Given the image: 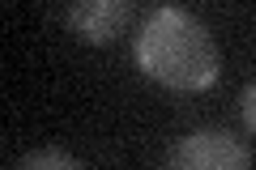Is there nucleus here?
Masks as SVG:
<instances>
[{
    "mask_svg": "<svg viewBox=\"0 0 256 170\" xmlns=\"http://www.w3.org/2000/svg\"><path fill=\"white\" fill-rule=\"evenodd\" d=\"M137 60L171 90H205L218 77V47L210 30L201 26V17L175 4H162L146 17L137 34Z\"/></svg>",
    "mask_w": 256,
    "mask_h": 170,
    "instance_id": "obj_1",
    "label": "nucleus"
},
{
    "mask_svg": "<svg viewBox=\"0 0 256 170\" xmlns=\"http://www.w3.org/2000/svg\"><path fill=\"white\" fill-rule=\"evenodd\" d=\"M166 170H248V149L226 128H196L171 149Z\"/></svg>",
    "mask_w": 256,
    "mask_h": 170,
    "instance_id": "obj_2",
    "label": "nucleus"
},
{
    "mask_svg": "<svg viewBox=\"0 0 256 170\" xmlns=\"http://www.w3.org/2000/svg\"><path fill=\"white\" fill-rule=\"evenodd\" d=\"M128 21H132V4L128 0H82V4L68 9V26L86 43H111L116 34H124Z\"/></svg>",
    "mask_w": 256,
    "mask_h": 170,
    "instance_id": "obj_3",
    "label": "nucleus"
},
{
    "mask_svg": "<svg viewBox=\"0 0 256 170\" xmlns=\"http://www.w3.org/2000/svg\"><path fill=\"white\" fill-rule=\"evenodd\" d=\"M18 170H86V166L64 149H34L18 162Z\"/></svg>",
    "mask_w": 256,
    "mask_h": 170,
    "instance_id": "obj_4",
    "label": "nucleus"
},
{
    "mask_svg": "<svg viewBox=\"0 0 256 170\" xmlns=\"http://www.w3.org/2000/svg\"><path fill=\"white\" fill-rule=\"evenodd\" d=\"M239 111H244V128L256 136V81L244 90V98H239Z\"/></svg>",
    "mask_w": 256,
    "mask_h": 170,
    "instance_id": "obj_5",
    "label": "nucleus"
}]
</instances>
